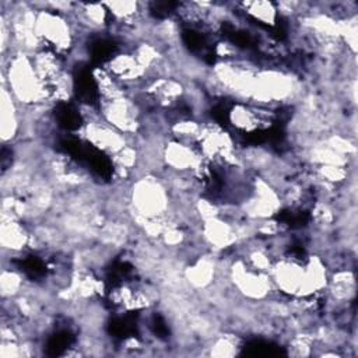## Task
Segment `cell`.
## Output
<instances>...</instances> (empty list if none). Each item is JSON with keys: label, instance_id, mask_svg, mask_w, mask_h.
<instances>
[{"label": "cell", "instance_id": "obj_6", "mask_svg": "<svg viewBox=\"0 0 358 358\" xmlns=\"http://www.w3.org/2000/svg\"><path fill=\"white\" fill-rule=\"evenodd\" d=\"M21 108L6 85L0 91V137L3 145L14 144L21 131Z\"/></svg>", "mask_w": 358, "mask_h": 358}, {"label": "cell", "instance_id": "obj_7", "mask_svg": "<svg viewBox=\"0 0 358 358\" xmlns=\"http://www.w3.org/2000/svg\"><path fill=\"white\" fill-rule=\"evenodd\" d=\"M235 4L241 14H245L246 18L252 20L253 22H259V27L264 25V27L273 28L280 21L275 1L257 0V1H241Z\"/></svg>", "mask_w": 358, "mask_h": 358}, {"label": "cell", "instance_id": "obj_3", "mask_svg": "<svg viewBox=\"0 0 358 358\" xmlns=\"http://www.w3.org/2000/svg\"><path fill=\"white\" fill-rule=\"evenodd\" d=\"M34 7L36 8L35 34L41 45L69 57L74 46L81 42L70 17L35 4Z\"/></svg>", "mask_w": 358, "mask_h": 358}, {"label": "cell", "instance_id": "obj_5", "mask_svg": "<svg viewBox=\"0 0 358 358\" xmlns=\"http://www.w3.org/2000/svg\"><path fill=\"white\" fill-rule=\"evenodd\" d=\"M102 67L120 84H123L127 91L140 88L143 83L148 78L145 69L140 64L137 57L131 50H119L112 55Z\"/></svg>", "mask_w": 358, "mask_h": 358}, {"label": "cell", "instance_id": "obj_1", "mask_svg": "<svg viewBox=\"0 0 358 358\" xmlns=\"http://www.w3.org/2000/svg\"><path fill=\"white\" fill-rule=\"evenodd\" d=\"M1 85L8 88L21 108L52 103L49 88L38 76L28 53L14 50L1 57Z\"/></svg>", "mask_w": 358, "mask_h": 358}, {"label": "cell", "instance_id": "obj_8", "mask_svg": "<svg viewBox=\"0 0 358 358\" xmlns=\"http://www.w3.org/2000/svg\"><path fill=\"white\" fill-rule=\"evenodd\" d=\"M29 278L14 263H1L0 294L1 299H14L24 292Z\"/></svg>", "mask_w": 358, "mask_h": 358}, {"label": "cell", "instance_id": "obj_2", "mask_svg": "<svg viewBox=\"0 0 358 358\" xmlns=\"http://www.w3.org/2000/svg\"><path fill=\"white\" fill-rule=\"evenodd\" d=\"M171 208L172 193L159 175L144 173L130 182L127 217L136 228L145 220L168 215Z\"/></svg>", "mask_w": 358, "mask_h": 358}, {"label": "cell", "instance_id": "obj_4", "mask_svg": "<svg viewBox=\"0 0 358 358\" xmlns=\"http://www.w3.org/2000/svg\"><path fill=\"white\" fill-rule=\"evenodd\" d=\"M78 134L87 144L109 157L130 143V138L126 134L108 124L102 117L84 122L78 129Z\"/></svg>", "mask_w": 358, "mask_h": 358}]
</instances>
